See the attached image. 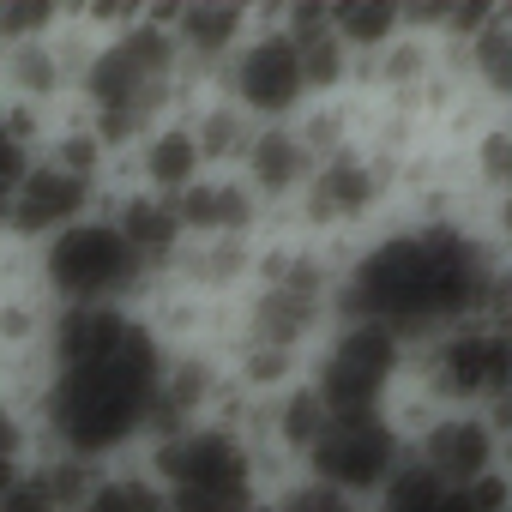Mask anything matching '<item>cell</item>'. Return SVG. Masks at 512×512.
Masks as SVG:
<instances>
[{
  "instance_id": "6da1fadb",
  "label": "cell",
  "mask_w": 512,
  "mask_h": 512,
  "mask_svg": "<svg viewBox=\"0 0 512 512\" xmlns=\"http://www.w3.org/2000/svg\"><path fill=\"white\" fill-rule=\"evenodd\" d=\"M500 253L470 211H398L338 260V320L386 326L410 344L482 308Z\"/></svg>"
},
{
  "instance_id": "7a4b0ae2",
  "label": "cell",
  "mask_w": 512,
  "mask_h": 512,
  "mask_svg": "<svg viewBox=\"0 0 512 512\" xmlns=\"http://www.w3.org/2000/svg\"><path fill=\"white\" fill-rule=\"evenodd\" d=\"M187 103H193V91H187L181 55L169 43L163 7L91 19V55H85L79 97H73V115L85 127H97L115 151H127L145 127H157L163 115H175Z\"/></svg>"
},
{
  "instance_id": "3957f363",
  "label": "cell",
  "mask_w": 512,
  "mask_h": 512,
  "mask_svg": "<svg viewBox=\"0 0 512 512\" xmlns=\"http://www.w3.org/2000/svg\"><path fill=\"white\" fill-rule=\"evenodd\" d=\"M139 458L163 488V512H253L272 494V464L229 416L163 434Z\"/></svg>"
},
{
  "instance_id": "277c9868",
  "label": "cell",
  "mask_w": 512,
  "mask_h": 512,
  "mask_svg": "<svg viewBox=\"0 0 512 512\" xmlns=\"http://www.w3.org/2000/svg\"><path fill=\"white\" fill-rule=\"evenodd\" d=\"M398 211H404V169L386 151H374L368 139H356V145L326 151L314 163L302 199L290 205V217L278 229H290L302 241H320L332 253H350L356 241L386 229Z\"/></svg>"
},
{
  "instance_id": "5b68a950",
  "label": "cell",
  "mask_w": 512,
  "mask_h": 512,
  "mask_svg": "<svg viewBox=\"0 0 512 512\" xmlns=\"http://www.w3.org/2000/svg\"><path fill=\"white\" fill-rule=\"evenodd\" d=\"M31 284L49 308H145L151 302V272L139 266V253L109 217V205L31 253Z\"/></svg>"
},
{
  "instance_id": "8992f818",
  "label": "cell",
  "mask_w": 512,
  "mask_h": 512,
  "mask_svg": "<svg viewBox=\"0 0 512 512\" xmlns=\"http://www.w3.org/2000/svg\"><path fill=\"white\" fill-rule=\"evenodd\" d=\"M404 404L512 416V320L464 314L446 332L422 338L416 362H410V398Z\"/></svg>"
},
{
  "instance_id": "52a82bcc",
  "label": "cell",
  "mask_w": 512,
  "mask_h": 512,
  "mask_svg": "<svg viewBox=\"0 0 512 512\" xmlns=\"http://www.w3.org/2000/svg\"><path fill=\"white\" fill-rule=\"evenodd\" d=\"M410 362H416L410 338L368 326V320H338L302 380L314 386L326 416H404Z\"/></svg>"
},
{
  "instance_id": "ba28073f",
  "label": "cell",
  "mask_w": 512,
  "mask_h": 512,
  "mask_svg": "<svg viewBox=\"0 0 512 512\" xmlns=\"http://www.w3.org/2000/svg\"><path fill=\"white\" fill-rule=\"evenodd\" d=\"M211 97H223L235 115H247L253 127H284L302 121L320 91L308 73V49L290 25V13H260V25L247 31L241 55L229 61V73L211 85Z\"/></svg>"
},
{
  "instance_id": "9c48e42d",
  "label": "cell",
  "mask_w": 512,
  "mask_h": 512,
  "mask_svg": "<svg viewBox=\"0 0 512 512\" xmlns=\"http://www.w3.org/2000/svg\"><path fill=\"white\" fill-rule=\"evenodd\" d=\"M404 452H410L416 476H428L452 494H470L512 470V416L404 404Z\"/></svg>"
},
{
  "instance_id": "30bf717a",
  "label": "cell",
  "mask_w": 512,
  "mask_h": 512,
  "mask_svg": "<svg viewBox=\"0 0 512 512\" xmlns=\"http://www.w3.org/2000/svg\"><path fill=\"white\" fill-rule=\"evenodd\" d=\"M109 193H115V181H109V175H97V169H85V163H73V157H61V151L37 145V151H31V163L19 169L13 193H7L0 241L19 247V253H37V247H43V241H55L61 229H73V223L97 217V211L109 205Z\"/></svg>"
},
{
  "instance_id": "8fae6325",
  "label": "cell",
  "mask_w": 512,
  "mask_h": 512,
  "mask_svg": "<svg viewBox=\"0 0 512 512\" xmlns=\"http://www.w3.org/2000/svg\"><path fill=\"white\" fill-rule=\"evenodd\" d=\"M404 464H410L404 416H326V428H320V440H314L302 470L374 506L404 476Z\"/></svg>"
},
{
  "instance_id": "7c38bea8",
  "label": "cell",
  "mask_w": 512,
  "mask_h": 512,
  "mask_svg": "<svg viewBox=\"0 0 512 512\" xmlns=\"http://www.w3.org/2000/svg\"><path fill=\"white\" fill-rule=\"evenodd\" d=\"M163 25H169V43L181 55V73H187V91L205 97L229 61L241 55L247 31L260 25L253 7H235V0H187V7H163Z\"/></svg>"
},
{
  "instance_id": "4fadbf2b",
  "label": "cell",
  "mask_w": 512,
  "mask_h": 512,
  "mask_svg": "<svg viewBox=\"0 0 512 512\" xmlns=\"http://www.w3.org/2000/svg\"><path fill=\"white\" fill-rule=\"evenodd\" d=\"M199 175H211V163H205V145H199L187 109L163 115L157 127H145V133L121 151V187L151 193V199H181Z\"/></svg>"
},
{
  "instance_id": "5bb4252c",
  "label": "cell",
  "mask_w": 512,
  "mask_h": 512,
  "mask_svg": "<svg viewBox=\"0 0 512 512\" xmlns=\"http://www.w3.org/2000/svg\"><path fill=\"white\" fill-rule=\"evenodd\" d=\"M181 217L187 241H266L272 235V211L253 199V187L235 169H211L199 175L181 199H169Z\"/></svg>"
},
{
  "instance_id": "9a60e30c",
  "label": "cell",
  "mask_w": 512,
  "mask_h": 512,
  "mask_svg": "<svg viewBox=\"0 0 512 512\" xmlns=\"http://www.w3.org/2000/svg\"><path fill=\"white\" fill-rule=\"evenodd\" d=\"M314 163H320V145L308 139V127L284 121V127H253V145H247V157H241L235 175L253 187V199L272 211V229H278L290 217V205L302 199Z\"/></svg>"
},
{
  "instance_id": "2e32d148",
  "label": "cell",
  "mask_w": 512,
  "mask_h": 512,
  "mask_svg": "<svg viewBox=\"0 0 512 512\" xmlns=\"http://www.w3.org/2000/svg\"><path fill=\"white\" fill-rule=\"evenodd\" d=\"M326 19H332L338 43L356 55V73H362V61H374L380 49H392V43L410 37V25H416V13L398 7V0H332Z\"/></svg>"
},
{
  "instance_id": "e0dca14e",
  "label": "cell",
  "mask_w": 512,
  "mask_h": 512,
  "mask_svg": "<svg viewBox=\"0 0 512 512\" xmlns=\"http://www.w3.org/2000/svg\"><path fill=\"white\" fill-rule=\"evenodd\" d=\"M73 512H163V488H157V476H151L145 458L97 464L91 482L79 488Z\"/></svg>"
},
{
  "instance_id": "ac0fdd59",
  "label": "cell",
  "mask_w": 512,
  "mask_h": 512,
  "mask_svg": "<svg viewBox=\"0 0 512 512\" xmlns=\"http://www.w3.org/2000/svg\"><path fill=\"white\" fill-rule=\"evenodd\" d=\"M272 500H278V512H374L368 500H356V494H344V488H332L308 470L272 476Z\"/></svg>"
},
{
  "instance_id": "d6986e66",
  "label": "cell",
  "mask_w": 512,
  "mask_h": 512,
  "mask_svg": "<svg viewBox=\"0 0 512 512\" xmlns=\"http://www.w3.org/2000/svg\"><path fill=\"white\" fill-rule=\"evenodd\" d=\"M374 512H476V506H470V494H452V488H440L404 464V476L374 500Z\"/></svg>"
},
{
  "instance_id": "ffe728a7",
  "label": "cell",
  "mask_w": 512,
  "mask_h": 512,
  "mask_svg": "<svg viewBox=\"0 0 512 512\" xmlns=\"http://www.w3.org/2000/svg\"><path fill=\"white\" fill-rule=\"evenodd\" d=\"M37 458V428L19 404L0 398V500H7V488L25 476V464Z\"/></svg>"
},
{
  "instance_id": "44dd1931",
  "label": "cell",
  "mask_w": 512,
  "mask_h": 512,
  "mask_svg": "<svg viewBox=\"0 0 512 512\" xmlns=\"http://www.w3.org/2000/svg\"><path fill=\"white\" fill-rule=\"evenodd\" d=\"M253 512H278V500H272V494H266V500H260V506H253Z\"/></svg>"
}]
</instances>
